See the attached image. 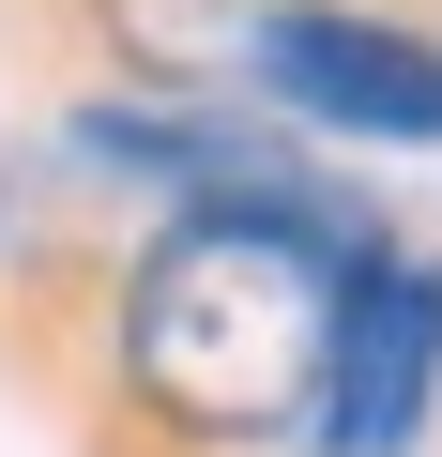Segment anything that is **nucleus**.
<instances>
[{"label": "nucleus", "mask_w": 442, "mask_h": 457, "mask_svg": "<svg viewBox=\"0 0 442 457\" xmlns=\"http://www.w3.org/2000/svg\"><path fill=\"white\" fill-rule=\"evenodd\" d=\"M321 351H336V213H305V198L183 213L122 290V366L198 442H260V427L321 411Z\"/></svg>", "instance_id": "obj_1"}, {"label": "nucleus", "mask_w": 442, "mask_h": 457, "mask_svg": "<svg viewBox=\"0 0 442 457\" xmlns=\"http://www.w3.org/2000/svg\"><path fill=\"white\" fill-rule=\"evenodd\" d=\"M427 381H442V275L351 260L336 275V351H321V442L336 457H396Z\"/></svg>", "instance_id": "obj_2"}, {"label": "nucleus", "mask_w": 442, "mask_h": 457, "mask_svg": "<svg viewBox=\"0 0 442 457\" xmlns=\"http://www.w3.org/2000/svg\"><path fill=\"white\" fill-rule=\"evenodd\" d=\"M260 46V77L305 107V122H351V137H442V46H412V31H381V16H260L245 31Z\"/></svg>", "instance_id": "obj_3"}, {"label": "nucleus", "mask_w": 442, "mask_h": 457, "mask_svg": "<svg viewBox=\"0 0 442 457\" xmlns=\"http://www.w3.org/2000/svg\"><path fill=\"white\" fill-rule=\"evenodd\" d=\"M107 31H122L153 77H198L213 46H245V31H260V0H107Z\"/></svg>", "instance_id": "obj_4"}]
</instances>
